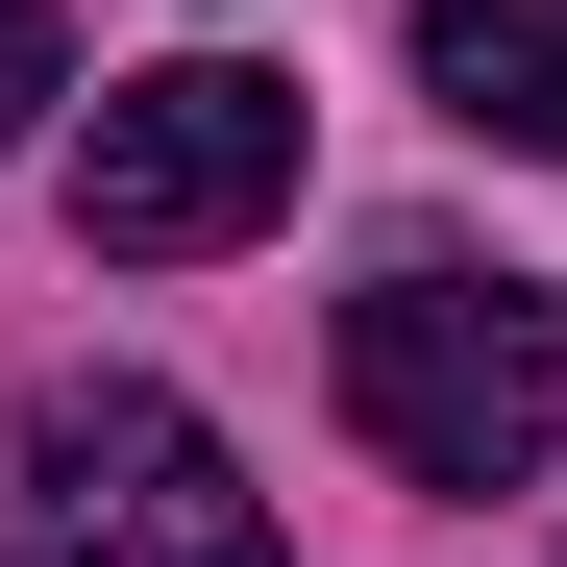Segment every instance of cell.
<instances>
[{
	"mask_svg": "<svg viewBox=\"0 0 567 567\" xmlns=\"http://www.w3.org/2000/svg\"><path fill=\"white\" fill-rule=\"evenodd\" d=\"M25 100H50V0H0V148H25Z\"/></svg>",
	"mask_w": 567,
	"mask_h": 567,
	"instance_id": "5b68a950",
	"label": "cell"
},
{
	"mask_svg": "<svg viewBox=\"0 0 567 567\" xmlns=\"http://www.w3.org/2000/svg\"><path fill=\"white\" fill-rule=\"evenodd\" d=\"M271 198H297V74H247V50L124 74L100 148H74V247H124V271H198V247H247Z\"/></svg>",
	"mask_w": 567,
	"mask_h": 567,
	"instance_id": "3957f363",
	"label": "cell"
},
{
	"mask_svg": "<svg viewBox=\"0 0 567 567\" xmlns=\"http://www.w3.org/2000/svg\"><path fill=\"white\" fill-rule=\"evenodd\" d=\"M420 74H444V124L567 173V0H420Z\"/></svg>",
	"mask_w": 567,
	"mask_h": 567,
	"instance_id": "277c9868",
	"label": "cell"
},
{
	"mask_svg": "<svg viewBox=\"0 0 567 567\" xmlns=\"http://www.w3.org/2000/svg\"><path fill=\"white\" fill-rule=\"evenodd\" d=\"M0 543H25V567H297L271 494L148 395V370H50V395H0Z\"/></svg>",
	"mask_w": 567,
	"mask_h": 567,
	"instance_id": "6da1fadb",
	"label": "cell"
},
{
	"mask_svg": "<svg viewBox=\"0 0 567 567\" xmlns=\"http://www.w3.org/2000/svg\"><path fill=\"white\" fill-rule=\"evenodd\" d=\"M346 420L420 494H518L567 444V297L543 271H370L346 297Z\"/></svg>",
	"mask_w": 567,
	"mask_h": 567,
	"instance_id": "7a4b0ae2",
	"label": "cell"
}]
</instances>
